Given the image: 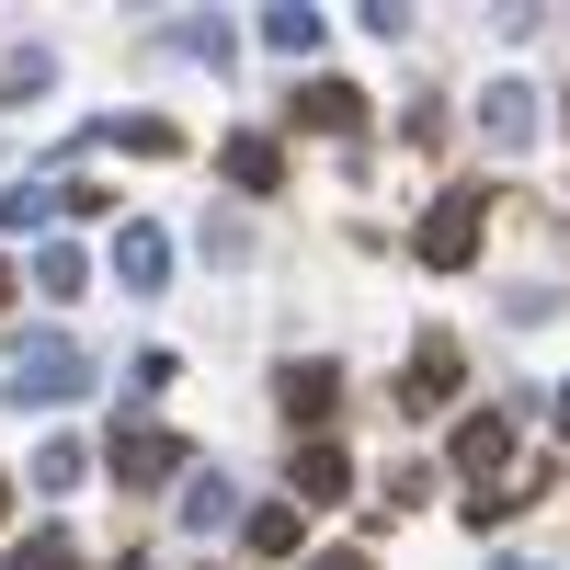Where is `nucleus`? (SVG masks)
<instances>
[{
    "mask_svg": "<svg viewBox=\"0 0 570 570\" xmlns=\"http://www.w3.org/2000/svg\"><path fill=\"white\" fill-rule=\"evenodd\" d=\"M320 570H365V559H354V548H331V559H320Z\"/></svg>",
    "mask_w": 570,
    "mask_h": 570,
    "instance_id": "obj_23",
    "label": "nucleus"
},
{
    "mask_svg": "<svg viewBox=\"0 0 570 570\" xmlns=\"http://www.w3.org/2000/svg\"><path fill=\"white\" fill-rule=\"evenodd\" d=\"M35 285H46V297H58V308H69L80 285H91V263H80L69 240H46V252H35Z\"/></svg>",
    "mask_w": 570,
    "mask_h": 570,
    "instance_id": "obj_17",
    "label": "nucleus"
},
{
    "mask_svg": "<svg viewBox=\"0 0 570 570\" xmlns=\"http://www.w3.org/2000/svg\"><path fill=\"white\" fill-rule=\"evenodd\" d=\"M297 126H320V137H354L365 126V91L354 80H297V104H285Z\"/></svg>",
    "mask_w": 570,
    "mask_h": 570,
    "instance_id": "obj_9",
    "label": "nucleus"
},
{
    "mask_svg": "<svg viewBox=\"0 0 570 570\" xmlns=\"http://www.w3.org/2000/svg\"><path fill=\"white\" fill-rule=\"evenodd\" d=\"M12 570H80V537H23Z\"/></svg>",
    "mask_w": 570,
    "mask_h": 570,
    "instance_id": "obj_20",
    "label": "nucleus"
},
{
    "mask_svg": "<svg viewBox=\"0 0 570 570\" xmlns=\"http://www.w3.org/2000/svg\"><path fill=\"white\" fill-rule=\"evenodd\" d=\"M456 343H445V331H422V343H411V376H400V411H445L456 400Z\"/></svg>",
    "mask_w": 570,
    "mask_h": 570,
    "instance_id": "obj_4",
    "label": "nucleus"
},
{
    "mask_svg": "<svg viewBox=\"0 0 570 570\" xmlns=\"http://www.w3.org/2000/svg\"><path fill=\"white\" fill-rule=\"evenodd\" d=\"M217 171L240 183V195H274V183H285V149H274L263 126H240V137H228V149H217Z\"/></svg>",
    "mask_w": 570,
    "mask_h": 570,
    "instance_id": "obj_10",
    "label": "nucleus"
},
{
    "mask_svg": "<svg viewBox=\"0 0 570 570\" xmlns=\"http://www.w3.org/2000/svg\"><path fill=\"white\" fill-rule=\"evenodd\" d=\"M559 434H570V389H559Z\"/></svg>",
    "mask_w": 570,
    "mask_h": 570,
    "instance_id": "obj_26",
    "label": "nucleus"
},
{
    "mask_svg": "<svg viewBox=\"0 0 570 570\" xmlns=\"http://www.w3.org/2000/svg\"><path fill=\"white\" fill-rule=\"evenodd\" d=\"M91 389V354L69 343V331H23L12 343V400L35 411V400H80Z\"/></svg>",
    "mask_w": 570,
    "mask_h": 570,
    "instance_id": "obj_2",
    "label": "nucleus"
},
{
    "mask_svg": "<svg viewBox=\"0 0 570 570\" xmlns=\"http://www.w3.org/2000/svg\"><path fill=\"white\" fill-rule=\"evenodd\" d=\"M0 308H12V263H0Z\"/></svg>",
    "mask_w": 570,
    "mask_h": 570,
    "instance_id": "obj_25",
    "label": "nucleus"
},
{
    "mask_svg": "<svg viewBox=\"0 0 570 570\" xmlns=\"http://www.w3.org/2000/svg\"><path fill=\"white\" fill-rule=\"evenodd\" d=\"M480 228H491V195H480V183H456V195H434V206H422V228H411L422 274H468V263H480Z\"/></svg>",
    "mask_w": 570,
    "mask_h": 570,
    "instance_id": "obj_1",
    "label": "nucleus"
},
{
    "mask_svg": "<svg viewBox=\"0 0 570 570\" xmlns=\"http://www.w3.org/2000/svg\"><path fill=\"white\" fill-rule=\"evenodd\" d=\"M285 491H297V502H343L354 491V456L331 445V434H308L297 456H285Z\"/></svg>",
    "mask_w": 570,
    "mask_h": 570,
    "instance_id": "obj_6",
    "label": "nucleus"
},
{
    "mask_svg": "<svg viewBox=\"0 0 570 570\" xmlns=\"http://www.w3.org/2000/svg\"><path fill=\"white\" fill-rule=\"evenodd\" d=\"M228 513H240V491H228V468H217V480H183V525H195V537H217Z\"/></svg>",
    "mask_w": 570,
    "mask_h": 570,
    "instance_id": "obj_15",
    "label": "nucleus"
},
{
    "mask_svg": "<svg viewBox=\"0 0 570 570\" xmlns=\"http://www.w3.org/2000/svg\"><path fill=\"white\" fill-rule=\"evenodd\" d=\"M160 46H171V58H195V69H228V23H206V12L160 23Z\"/></svg>",
    "mask_w": 570,
    "mask_h": 570,
    "instance_id": "obj_14",
    "label": "nucleus"
},
{
    "mask_svg": "<svg viewBox=\"0 0 570 570\" xmlns=\"http://www.w3.org/2000/svg\"><path fill=\"white\" fill-rule=\"evenodd\" d=\"M58 206H46V183H12V195H0V240H23V228H46Z\"/></svg>",
    "mask_w": 570,
    "mask_h": 570,
    "instance_id": "obj_19",
    "label": "nucleus"
},
{
    "mask_svg": "<svg viewBox=\"0 0 570 570\" xmlns=\"http://www.w3.org/2000/svg\"><path fill=\"white\" fill-rule=\"evenodd\" d=\"M104 456H115V480H126V491H160L171 468H183V434H171V422H149V411H137V422L115 411V445H104Z\"/></svg>",
    "mask_w": 570,
    "mask_h": 570,
    "instance_id": "obj_3",
    "label": "nucleus"
},
{
    "mask_svg": "<svg viewBox=\"0 0 570 570\" xmlns=\"http://www.w3.org/2000/svg\"><path fill=\"white\" fill-rule=\"evenodd\" d=\"M91 149H137V160H171L183 137H171L160 115H104V126H91Z\"/></svg>",
    "mask_w": 570,
    "mask_h": 570,
    "instance_id": "obj_12",
    "label": "nucleus"
},
{
    "mask_svg": "<svg viewBox=\"0 0 570 570\" xmlns=\"http://www.w3.org/2000/svg\"><path fill=\"white\" fill-rule=\"evenodd\" d=\"M320 35H331V12H308V0H274V12H263L274 58H320Z\"/></svg>",
    "mask_w": 570,
    "mask_h": 570,
    "instance_id": "obj_11",
    "label": "nucleus"
},
{
    "mask_svg": "<svg viewBox=\"0 0 570 570\" xmlns=\"http://www.w3.org/2000/svg\"><path fill=\"white\" fill-rule=\"evenodd\" d=\"M491 570H559V559H491Z\"/></svg>",
    "mask_w": 570,
    "mask_h": 570,
    "instance_id": "obj_24",
    "label": "nucleus"
},
{
    "mask_svg": "<svg viewBox=\"0 0 570 570\" xmlns=\"http://www.w3.org/2000/svg\"><path fill=\"white\" fill-rule=\"evenodd\" d=\"M456 468L491 491V468H513V411H468L456 422Z\"/></svg>",
    "mask_w": 570,
    "mask_h": 570,
    "instance_id": "obj_8",
    "label": "nucleus"
},
{
    "mask_svg": "<svg viewBox=\"0 0 570 570\" xmlns=\"http://www.w3.org/2000/svg\"><path fill=\"white\" fill-rule=\"evenodd\" d=\"M171 376H183V354H137V365H126V389H137V400H160Z\"/></svg>",
    "mask_w": 570,
    "mask_h": 570,
    "instance_id": "obj_21",
    "label": "nucleus"
},
{
    "mask_svg": "<svg viewBox=\"0 0 570 570\" xmlns=\"http://www.w3.org/2000/svg\"><path fill=\"white\" fill-rule=\"evenodd\" d=\"M0 513H12V480H0Z\"/></svg>",
    "mask_w": 570,
    "mask_h": 570,
    "instance_id": "obj_27",
    "label": "nucleus"
},
{
    "mask_svg": "<svg viewBox=\"0 0 570 570\" xmlns=\"http://www.w3.org/2000/svg\"><path fill=\"white\" fill-rule=\"evenodd\" d=\"M285 422H297V434H308V422H331V400H343V376H331V365H297V376H285Z\"/></svg>",
    "mask_w": 570,
    "mask_h": 570,
    "instance_id": "obj_13",
    "label": "nucleus"
},
{
    "mask_svg": "<svg viewBox=\"0 0 570 570\" xmlns=\"http://www.w3.org/2000/svg\"><path fill=\"white\" fill-rule=\"evenodd\" d=\"M480 137H491V149H525V137H537V80H491L480 91Z\"/></svg>",
    "mask_w": 570,
    "mask_h": 570,
    "instance_id": "obj_7",
    "label": "nucleus"
},
{
    "mask_svg": "<svg viewBox=\"0 0 570 570\" xmlns=\"http://www.w3.org/2000/svg\"><path fill=\"white\" fill-rule=\"evenodd\" d=\"M160 274H171V240H160L149 217H126L115 228V285H126V297H160Z\"/></svg>",
    "mask_w": 570,
    "mask_h": 570,
    "instance_id": "obj_5",
    "label": "nucleus"
},
{
    "mask_svg": "<svg viewBox=\"0 0 570 570\" xmlns=\"http://www.w3.org/2000/svg\"><path fill=\"white\" fill-rule=\"evenodd\" d=\"M46 80H58V58H46V46H23V58L0 69V91H46Z\"/></svg>",
    "mask_w": 570,
    "mask_h": 570,
    "instance_id": "obj_22",
    "label": "nucleus"
},
{
    "mask_svg": "<svg viewBox=\"0 0 570 570\" xmlns=\"http://www.w3.org/2000/svg\"><path fill=\"white\" fill-rule=\"evenodd\" d=\"M80 480H91V456H80L69 434H46V445H35V491H80Z\"/></svg>",
    "mask_w": 570,
    "mask_h": 570,
    "instance_id": "obj_16",
    "label": "nucleus"
},
{
    "mask_svg": "<svg viewBox=\"0 0 570 570\" xmlns=\"http://www.w3.org/2000/svg\"><path fill=\"white\" fill-rule=\"evenodd\" d=\"M240 537H252V559H285V548H297V502H263Z\"/></svg>",
    "mask_w": 570,
    "mask_h": 570,
    "instance_id": "obj_18",
    "label": "nucleus"
}]
</instances>
